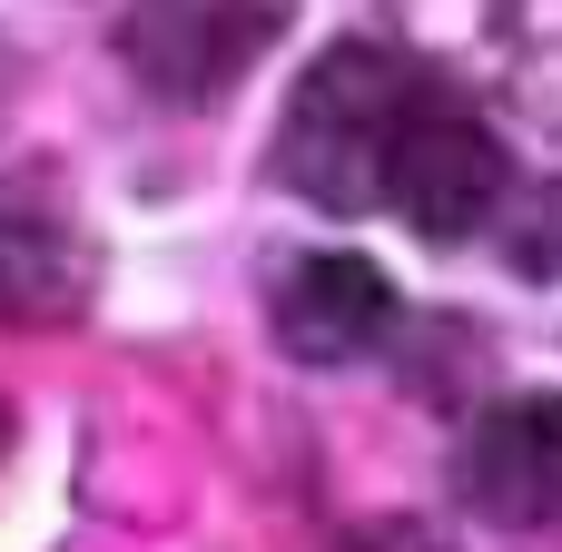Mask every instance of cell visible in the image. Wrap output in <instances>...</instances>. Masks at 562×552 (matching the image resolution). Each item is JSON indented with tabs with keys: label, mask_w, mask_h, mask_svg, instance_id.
Masks as SVG:
<instances>
[{
	"label": "cell",
	"mask_w": 562,
	"mask_h": 552,
	"mask_svg": "<svg viewBox=\"0 0 562 552\" xmlns=\"http://www.w3.org/2000/svg\"><path fill=\"white\" fill-rule=\"evenodd\" d=\"M385 198H395V217H405L425 247H464V237L494 227V207H504V138H494L474 109L425 99V109L405 119L395 158H385Z\"/></svg>",
	"instance_id": "cell-3"
},
{
	"label": "cell",
	"mask_w": 562,
	"mask_h": 552,
	"mask_svg": "<svg viewBox=\"0 0 562 552\" xmlns=\"http://www.w3.org/2000/svg\"><path fill=\"white\" fill-rule=\"evenodd\" d=\"M504 247H514V267H524V277H562V178H553V188H533V198L514 207Z\"/></svg>",
	"instance_id": "cell-8"
},
{
	"label": "cell",
	"mask_w": 562,
	"mask_h": 552,
	"mask_svg": "<svg viewBox=\"0 0 562 552\" xmlns=\"http://www.w3.org/2000/svg\"><path fill=\"white\" fill-rule=\"evenodd\" d=\"M464 504L484 523H514V533H543L562 523V395H504L474 415L464 435Z\"/></svg>",
	"instance_id": "cell-4"
},
{
	"label": "cell",
	"mask_w": 562,
	"mask_h": 552,
	"mask_svg": "<svg viewBox=\"0 0 562 552\" xmlns=\"http://www.w3.org/2000/svg\"><path fill=\"white\" fill-rule=\"evenodd\" d=\"M99 286V247L30 198H0V316L10 326H69Z\"/></svg>",
	"instance_id": "cell-6"
},
{
	"label": "cell",
	"mask_w": 562,
	"mask_h": 552,
	"mask_svg": "<svg viewBox=\"0 0 562 552\" xmlns=\"http://www.w3.org/2000/svg\"><path fill=\"white\" fill-rule=\"evenodd\" d=\"M425 69L395 49V40H336L306 59V79L286 89V119H277V148H267V178L296 188L306 207L326 217H366L385 198V158L405 138V119L425 109Z\"/></svg>",
	"instance_id": "cell-1"
},
{
	"label": "cell",
	"mask_w": 562,
	"mask_h": 552,
	"mask_svg": "<svg viewBox=\"0 0 562 552\" xmlns=\"http://www.w3.org/2000/svg\"><path fill=\"white\" fill-rule=\"evenodd\" d=\"M286 20H296V0H128L119 59L138 69V89H158L178 109H207L277 49Z\"/></svg>",
	"instance_id": "cell-2"
},
{
	"label": "cell",
	"mask_w": 562,
	"mask_h": 552,
	"mask_svg": "<svg viewBox=\"0 0 562 552\" xmlns=\"http://www.w3.org/2000/svg\"><path fill=\"white\" fill-rule=\"evenodd\" d=\"M346 552H454V543H445L435 523H415V514H395V523H366V533H356Z\"/></svg>",
	"instance_id": "cell-9"
},
{
	"label": "cell",
	"mask_w": 562,
	"mask_h": 552,
	"mask_svg": "<svg viewBox=\"0 0 562 552\" xmlns=\"http://www.w3.org/2000/svg\"><path fill=\"white\" fill-rule=\"evenodd\" d=\"M395 326V286L375 257H346V247H316V257H286L277 277V336L296 365H346V356H375Z\"/></svg>",
	"instance_id": "cell-5"
},
{
	"label": "cell",
	"mask_w": 562,
	"mask_h": 552,
	"mask_svg": "<svg viewBox=\"0 0 562 552\" xmlns=\"http://www.w3.org/2000/svg\"><path fill=\"white\" fill-rule=\"evenodd\" d=\"M494 49L514 59V79H533L562 49V0H494Z\"/></svg>",
	"instance_id": "cell-7"
}]
</instances>
